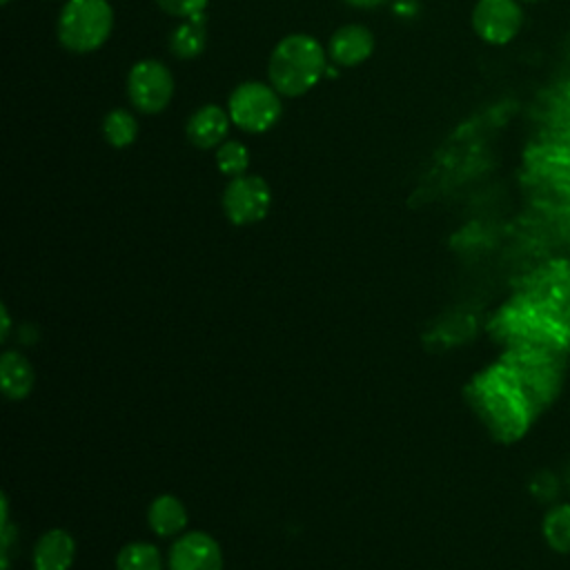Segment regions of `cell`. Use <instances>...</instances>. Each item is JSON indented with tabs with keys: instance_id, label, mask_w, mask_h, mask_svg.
Listing matches in <instances>:
<instances>
[{
	"instance_id": "obj_1",
	"label": "cell",
	"mask_w": 570,
	"mask_h": 570,
	"mask_svg": "<svg viewBox=\"0 0 570 570\" xmlns=\"http://www.w3.org/2000/svg\"><path fill=\"white\" fill-rule=\"evenodd\" d=\"M325 51L321 42L307 33H289L272 49L267 62L269 85L281 96L307 94L325 73Z\"/></svg>"
},
{
	"instance_id": "obj_2",
	"label": "cell",
	"mask_w": 570,
	"mask_h": 570,
	"mask_svg": "<svg viewBox=\"0 0 570 570\" xmlns=\"http://www.w3.org/2000/svg\"><path fill=\"white\" fill-rule=\"evenodd\" d=\"M114 27V9L107 0H67L58 16V40L71 53L100 49Z\"/></svg>"
},
{
	"instance_id": "obj_3",
	"label": "cell",
	"mask_w": 570,
	"mask_h": 570,
	"mask_svg": "<svg viewBox=\"0 0 570 570\" xmlns=\"http://www.w3.org/2000/svg\"><path fill=\"white\" fill-rule=\"evenodd\" d=\"M227 111L232 125H236L238 129L247 134H263L272 129L283 114L281 94L267 82L247 80L232 91L227 100Z\"/></svg>"
},
{
	"instance_id": "obj_4",
	"label": "cell",
	"mask_w": 570,
	"mask_h": 570,
	"mask_svg": "<svg viewBox=\"0 0 570 570\" xmlns=\"http://www.w3.org/2000/svg\"><path fill=\"white\" fill-rule=\"evenodd\" d=\"M127 96L138 111L158 114L174 96V76L160 60H138L127 76Z\"/></svg>"
},
{
	"instance_id": "obj_5",
	"label": "cell",
	"mask_w": 570,
	"mask_h": 570,
	"mask_svg": "<svg viewBox=\"0 0 570 570\" xmlns=\"http://www.w3.org/2000/svg\"><path fill=\"white\" fill-rule=\"evenodd\" d=\"M272 205L269 185L254 174L232 178L223 191V212L234 225H252L265 218Z\"/></svg>"
},
{
	"instance_id": "obj_6",
	"label": "cell",
	"mask_w": 570,
	"mask_h": 570,
	"mask_svg": "<svg viewBox=\"0 0 570 570\" xmlns=\"http://www.w3.org/2000/svg\"><path fill=\"white\" fill-rule=\"evenodd\" d=\"M523 24V9L517 0H476L472 9V27L476 36L490 45L510 42Z\"/></svg>"
},
{
	"instance_id": "obj_7",
	"label": "cell",
	"mask_w": 570,
	"mask_h": 570,
	"mask_svg": "<svg viewBox=\"0 0 570 570\" xmlns=\"http://www.w3.org/2000/svg\"><path fill=\"white\" fill-rule=\"evenodd\" d=\"M169 570H223V552L205 532H187L171 543Z\"/></svg>"
},
{
	"instance_id": "obj_8",
	"label": "cell",
	"mask_w": 570,
	"mask_h": 570,
	"mask_svg": "<svg viewBox=\"0 0 570 570\" xmlns=\"http://www.w3.org/2000/svg\"><path fill=\"white\" fill-rule=\"evenodd\" d=\"M374 51V33L365 24L338 27L327 45L330 58L341 67H356Z\"/></svg>"
},
{
	"instance_id": "obj_9",
	"label": "cell",
	"mask_w": 570,
	"mask_h": 570,
	"mask_svg": "<svg viewBox=\"0 0 570 570\" xmlns=\"http://www.w3.org/2000/svg\"><path fill=\"white\" fill-rule=\"evenodd\" d=\"M229 125V111H225L218 105H203L187 118L185 134L191 145L200 149H214L227 138Z\"/></svg>"
},
{
	"instance_id": "obj_10",
	"label": "cell",
	"mask_w": 570,
	"mask_h": 570,
	"mask_svg": "<svg viewBox=\"0 0 570 570\" xmlns=\"http://www.w3.org/2000/svg\"><path fill=\"white\" fill-rule=\"evenodd\" d=\"M76 554V543L69 532L53 528L47 530L33 548L36 570H69Z\"/></svg>"
},
{
	"instance_id": "obj_11",
	"label": "cell",
	"mask_w": 570,
	"mask_h": 570,
	"mask_svg": "<svg viewBox=\"0 0 570 570\" xmlns=\"http://www.w3.org/2000/svg\"><path fill=\"white\" fill-rule=\"evenodd\" d=\"M33 367L20 352H4L0 358V385L7 399L20 401L33 390Z\"/></svg>"
},
{
	"instance_id": "obj_12",
	"label": "cell",
	"mask_w": 570,
	"mask_h": 570,
	"mask_svg": "<svg viewBox=\"0 0 570 570\" xmlns=\"http://www.w3.org/2000/svg\"><path fill=\"white\" fill-rule=\"evenodd\" d=\"M147 521L151 525V530L160 537H174L178 532L185 530L187 525V510L185 505L171 497V494H160L151 501L149 512H147Z\"/></svg>"
},
{
	"instance_id": "obj_13",
	"label": "cell",
	"mask_w": 570,
	"mask_h": 570,
	"mask_svg": "<svg viewBox=\"0 0 570 570\" xmlns=\"http://www.w3.org/2000/svg\"><path fill=\"white\" fill-rule=\"evenodd\" d=\"M207 42V22L203 13L185 18L169 36V49L176 58L189 60L203 53Z\"/></svg>"
},
{
	"instance_id": "obj_14",
	"label": "cell",
	"mask_w": 570,
	"mask_h": 570,
	"mask_svg": "<svg viewBox=\"0 0 570 570\" xmlns=\"http://www.w3.org/2000/svg\"><path fill=\"white\" fill-rule=\"evenodd\" d=\"M102 136L111 147H129L138 136V120L127 109H111L102 118Z\"/></svg>"
},
{
	"instance_id": "obj_15",
	"label": "cell",
	"mask_w": 570,
	"mask_h": 570,
	"mask_svg": "<svg viewBox=\"0 0 570 570\" xmlns=\"http://www.w3.org/2000/svg\"><path fill=\"white\" fill-rule=\"evenodd\" d=\"M118 570H163L160 550L149 541H134L116 557Z\"/></svg>"
},
{
	"instance_id": "obj_16",
	"label": "cell",
	"mask_w": 570,
	"mask_h": 570,
	"mask_svg": "<svg viewBox=\"0 0 570 570\" xmlns=\"http://www.w3.org/2000/svg\"><path fill=\"white\" fill-rule=\"evenodd\" d=\"M543 537L552 550L570 552V503H559L546 512Z\"/></svg>"
},
{
	"instance_id": "obj_17",
	"label": "cell",
	"mask_w": 570,
	"mask_h": 570,
	"mask_svg": "<svg viewBox=\"0 0 570 570\" xmlns=\"http://www.w3.org/2000/svg\"><path fill=\"white\" fill-rule=\"evenodd\" d=\"M216 165L225 176H243L249 165V151L240 140H223L216 147Z\"/></svg>"
},
{
	"instance_id": "obj_18",
	"label": "cell",
	"mask_w": 570,
	"mask_h": 570,
	"mask_svg": "<svg viewBox=\"0 0 570 570\" xmlns=\"http://www.w3.org/2000/svg\"><path fill=\"white\" fill-rule=\"evenodd\" d=\"M156 4L174 18H191L203 13V9L207 7V0H156Z\"/></svg>"
},
{
	"instance_id": "obj_19",
	"label": "cell",
	"mask_w": 570,
	"mask_h": 570,
	"mask_svg": "<svg viewBox=\"0 0 570 570\" xmlns=\"http://www.w3.org/2000/svg\"><path fill=\"white\" fill-rule=\"evenodd\" d=\"M343 2L350 7H356V9H374V7L385 4L387 0H343Z\"/></svg>"
},
{
	"instance_id": "obj_20",
	"label": "cell",
	"mask_w": 570,
	"mask_h": 570,
	"mask_svg": "<svg viewBox=\"0 0 570 570\" xmlns=\"http://www.w3.org/2000/svg\"><path fill=\"white\" fill-rule=\"evenodd\" d=\"M7 332H9V314H7V309L2 307V338L7 336Z\"/></svg>"
},
{
	"instance_id": "obj_21",
	"label": "cell",
	"mask_w": 570,
	"mask_h": 570,
	"mask_svg": "<svg viewBox=\"0 0 570 570\" xmlns=\"http://www.w3.org/2000/svg\"><path fill=\"white\" fill-rule=\"evenodd\" d=\"M9 2H11V0H2V4H9Z\"/></svg>"
},
{
	"instance_id": "obj_22",
	"label": "cell",
	"mask_w": 570,
	"mask_h": 570,
	"mask_svg": "<svg viewBox=\"0 0 570 570\" xmlns=\"http://www.w3.org/2000/svg\"><path fill=\"white\" fill-rule=\"evenodd\" d=\"M525 2H537V0H525Z\"/></svg>"
}]
</instances>
